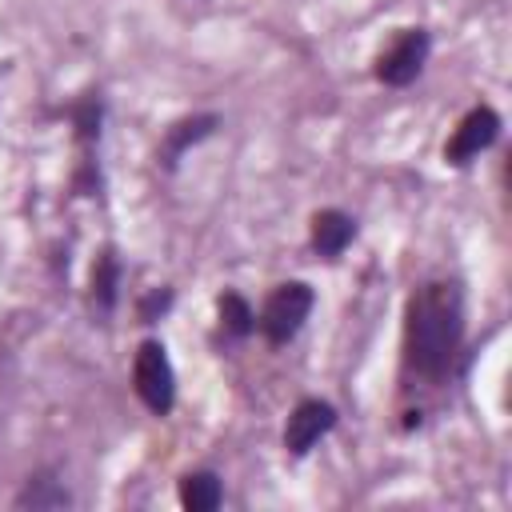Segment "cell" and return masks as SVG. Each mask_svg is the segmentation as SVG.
Returning a JSON list of instances; mask_svg holds the SVG:
<instances>
[{
  "label": "cell",
  "mask_w": 512,
  "mask_h": 512,
  "mask_svg": "<svg viewBox=\"0 0 512 512\" xmlns=\"http://www.w3.org/2000/svg\"><path fill=\"white\" fill-rule=\"evenodd\" d=\"M356 236H360V220L336 204L316 208L308 216V248L316 252V260H328V264L340 260L356 244Z\"/></svg>",
  "instance_id": "obj_9"
},
{
  "label": "cell",
  "mask_w": 512,
  "mask_h": 512,
  "mask_svg": "<svg viewBox=\"0 0 512 512\" xmlns=\"http://www.w3.org/2000/svg\"><path fill=\"white\" fill-rule=\"evenodd\" d=\"M340 424V408L324 396H300L284 420V432H280V444L292 460H304L320 440H328Z\"/></svg>",
  "instance_id": "obj_7"
},
{
  "label": "cell",
  "mask_w": 512,
  "mask_h": 512,
  "mask_svg": "<svg viewBox=\"0 0 512 512\" xmlns=\"http://www.w3.org/2000/svg\"><path fill=\"white\" fill-rule=\"evenodd\" d=\"M428 60H432V28L424 24L396 28V36L372 60V80L380 88H408L424 76Z\"/></svg>",
  "instance_id": "obj_4"
},
{
  "label": "cell",
  "mask_w": 512,
  "mask_h": 512,
  "mask_svg": "<svg viewBox=\"0 0 512 512\" xmlns=\"http://www.w3.org/2000/svg\"><path fill=\"white\" fill-rule=\"evenodd\" d=\"M172 304H176V292H172V288H152V292L140 296L136 320H140V324H156V320H164V316L172 312Z\"/></svg>",
  "instance_id": "obj_14"
},
{
  "label": "cell",
  "mask_w": 512,
  "mask_h": 512,
  "mask_svg": "<svg viewBox=\"0 0 512 512\" xmlns=\"http://www.w3.org/2000/svg\"><path fill=\"white\" fill-rule=\"evenodd\" d=\"M176 500L188 512H216L224 504V476L216 468H188L176 484Z\"/></svg>",
  "instance_id": "obj_13"
},
{
  "label": "cell",
  "mask_w": 512,
  "mask_h": 512,
  "mask_svg": "<svg viewBox=\"0 0 512 512\" xmlns=\"http://www.w3.org/2000/svg\"><path fill=\"white\" fill-rule=\"evenodd\" d=\"M468 364V308L456 276H428L404 300L400 380L412 388H444Z\"/></svg>",
  "instance_id": "obj_1"
},
{
  "label": "cell",
  "mask_w": 512,
  "mask_h": 512,
  "mask_svg": "<svg viewBox=\"0 0 512 512\" xmlns=\"http://www.w3.org/2000/svg\"><path fill=\"white\" fill-rule=\"evenodd\" d=\"M132 392L144 404V412L152 416H172L176 400H180V380H176V364L168 356V344L160 336H144L132 352V368H128Z\"/></svg>",
  "instance_id": "obj_2"
},
{
  "label": "cell",
  "mask_w": 512,
  "mask_h": 512,
  "mask_svg": "<svg viewBox=\"0 0 512 512\" xmlns=\"http://www.w3.org/2000/svg\"><path fill=\"white\" fill-rule=\"evenodd\" d=\"M316 312V288L308 280H280L256 308V332L268 348H288Z\"/></svg>",
  "instance_id": "obj_3"
},
{
  "label": "cell",
  "mask_w": 512,
  "mask_h": 512,
  "mask_svg": "<svg viewBox=\"0 0 512 512\" xmlns=\"http://www.w3.org/2000/svg\"><path fill=\"white\" fill-rule=\"evenodd\" d=\"M220 124H224L220 112H188V116H176L160 132V140H156V168L172 176L192 148H200L204 140H212L220 132Z\"/></svg>",
  "instance_id": "obj_8"
},
{
  "label": "cell",
  "mask_w": 512,
  "mask_h": 512,
  "mask_svg": "<svg viewBox=\"0 0 512 512\" xmlns=\"http://www.w3.org/2000/svg\"><path fill=\"white\" fill-rule=\"evenodd\" d=\"M256 336V304L240 288H224L216 296V344L232 348Z\"/></svg>",
  "instance_id": "obj_12"
},
{
  "label": "cell",
  "mask_w": 512,
  "mask_h": 512,
  "mask_svg": "<svg viewBox=\"0 0 512 512\" xmlns=\"http://www.w3.org/2000/svg\"><path fill=\"white\" fill-rule=\"evenodd\" d=\"M68 120H72V140H76V192L80 196H92L100 192V164H96V152H100V132H104V96L100 92H84L76 104H68Z\"/></svg>",
  "instance_id": "obj_5"
},
{
  "label": "cell",
  "mask_w": 512,
  "mask_h": 512,
  "mask_svg": "<svg viewBox=\"0 0 512 512\" xmlns=\"http://www.w3.org/2000/svg\"><path fill=\"white\" fill-rule=\"evenodd\" d=\"M124 296V256L116 244H104L88 272V308L96 316H112Z\"/></svg>",
  "instance_id": "obj_10"
},
{
  "label": "cell",
  "mask_w": 512,
  "mask_h": 512,
  "mask_svg": "<svg viewBox=\"0 0 512 512\" xmlns=\"http://www.w3.org/2000/svg\"><path fill=\"white\" fill-rule=\"evenodd\" d=\"M500 132H504V116L492 108V104H472L460 120H456V128H452V136L444 140V164L448 168H472L488 148H496V140H500Z\"/></svg>",
  "instance_id": "obj_6"
},
{
  "label": "cell",
  "mask_w": 512,
  "mask_h": 512,
  "mask_svg": "<svg viewBox=\"0 0 512 512\" xmlns=\"http://www.w3.org/2000/svg\"><path fill=\"white\" fill-rule=\"evenodd\" d=\"M76 504V496H72V488L60 480V468H36V472H28L24 476V484H20V492L12 496V508H20V512H48V508H72Z\"/></svg>",
  "instance_id": "obj_11"
}]
</instances>
